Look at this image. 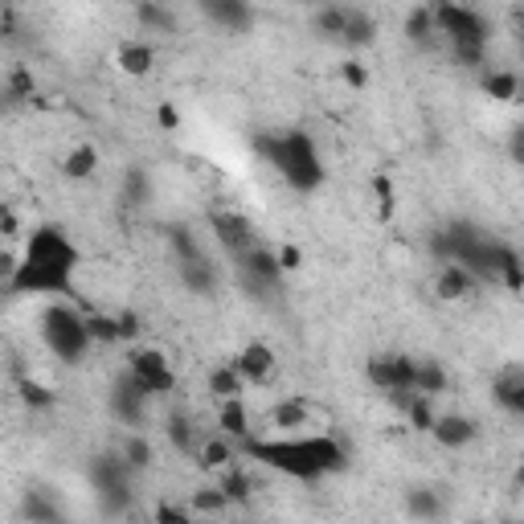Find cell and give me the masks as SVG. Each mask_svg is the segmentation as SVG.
<instances>
[{
  "label": "cell",
  "instance_id": "obj_14",
  "mask_svg": "<svg viewBox=\"0 0 524 524\" xmlns=\"http://www.w3.org/2000/svg\"><path fill=\"white\" fill-rule=\"evenodd\" d=\"M479 418H471V414H459V410H451V414H439L434 418V426L426 430L434 443H439L443 451H467L475 439H479Z\"/></svg>",
  "mask_w": 524,
  "mask_h": 524
},
{
  "label": "cell",
  "instance_id": "obj_12",
  "mask_svg": "<svg viewBox=\"0 0 524 524\" xmlns=\"http://www.w3.org/2000/svg\"><path fill=\"white\" fill-rule=\"evenodd\" d=\"M197 9L205 13L209 25H217L222 33H250L258 13H254V0H197Z\"/></svg>",
  "mask_w": 524,
  "mask_h": 524
},
{
  "label": "cell",
  "instance_id": "obj_5",
  "mask_svg": "<svg viewBox=\"0 0 524 524\" xmlns=\"http://www.w3.org/2000/svg\"><path fill=\"white\" fill-rule=\"evenodd\" d=\"M41 344L50 348V357L62 365H82L91 353V328H86V312L74 308V299H50L41 312Z\"/></svg>",
  "mask_w": 524,
  "mask_h": 524
},
{
  "label": "cell",
  "instance_id": "obj_21",
  "mask_svg": "<svg viewBox=\"0 0 524 524\" xmlns=\"http://www.w3.org/2000/svg\"><path fill=\"white\" fill-rule=\"evenodd\" d=\"M479 91H484L492 103H520V74L508 70V66H484L479 70Z\"/></svg>",
  "mask_w": 524,
  "mask_h": 524
},
{
  "label": "cell",
  "instance_id": "obj_38",
  "mask_svg": "<svg viewBox=\"0 0 524 524\" xmlns=\"http://www.w3.org/2000/svg\"><path fill=\"white\" fill-rule=\"evenodd\" d=\"M148 197H152V177L140 164H131L123 172V201L127 205H148Z\"/></svg>",
  "mask_w": 524,
  "mask_h": 524
},
{
  "label": "cell",
  "instance_id": "obj_42",
  "mask_svg": "<svg viewBox=\"0 0 524 524\" xmlns=\"http://www.w3.org/2000/svg\"><path fill=\"white\" fill-rule=\"evenodd\" d=\"M340 82L348 86V91H365V86H369V66H361L357 58H344L340 62Z\"/></svg>",
  "mask_w": 524,
  "mask_h": 524
},
{
  "label": "cell",
  "instance_id": "obj_23",
  "mask_svg": "<svg viewBox=\"0 0 524 524\" xmlns=\"http://www.w3.org/2000/svg\"><path fill=\"white\" fill-rule=\"evenodd\" d=\"M234 459H238V447L226 439V434H209V439H201L197 451H193V463H197V471H205V475H217L222 467H230Z\"/></svg>",
  "mask_w": 524,
  "mask_h": 524
},
{
  "label": "cell",
  "instance_id": "obj_41",
  "mask_svg": "<svg viewBox=\"0 0 524 524\" xmlns=\"http://www.w3.org/2000/svg\"><path fill=\"white\" fill-rule=\"evenodd\" d=\"M344 17H348V5H324V9L316 13V33L340 41V33H344Z\"/></svg>",
  "mask_w": 524,
  "mask_h": 524
},
{
  "label": "cell",
  "instance_id": "obj_28",
  "mask_svg": "<svg viewBox=\"0 0 524 524\" xmlns=\"http://www.w3.org/2000/svg\"><path fill=\"white\" fill-rule=\"evenodd\" d=\"M340 41H344L348 50H369L373 41H377V17H373V13H365V9H348Z\"/></svg>",
  "mask_w": 524,
  "mask_h": 524
},
{
  "label": "cell",
  "instance_id": "obj_46",
  "mask_svg": "<svg viewBox=\"0 0 524 524\" xmlns=\"http://www.w3.org/2000/svg\"><path fill=\"white\" fill-rule=\"evenodd\" d=\"M13 271H17V254L13 250H0V295H9Z\"/></svg>",
  "mask_w": 524,
  "mask_h": 524
},
{
  "label": "cell",
  "instance_id": "obj_43",
  "mask_svg": "<svg viewBox=\"0 0 524 524\" xmlns=\"http://www.w3.org/2000/svg\"><path fill=\"white\" fill-rule=\"evenodd\" d=\"M152 516H156V520H177V524L197 520V516H193V508H189V500H185V504H177V500H160Z\"/></svg>",
  "mask_w": 524,
  "mask_h": 524
},
{
  "label": "cell",
  "instance_id": "obj_6",
  "mask_svg": "<svg viewBox=\"0 0 524 524\" xmlns=\"http://www.w3.org/2000/svg\"><path fill=\"white\" fill-rule=\"evenodd\" d=\"M230 262H234V279H238V287H242L250 299H271V295L283 291V279H287V275H283L279 258H275V246L254 242L250 250L234 254Z\"/></svg>",
  "mask_w": 524,
  "mask_h": 524
},
{
  "label": "cell",
  "instance_id": "obj_40",
  "mask_svg": "<svg viewBox=\"0 0 524 524\" xmlns=\"http://www.w3.org/2000/svg\"><path fill=\"white\" fill-rule=\"evenodd\" d=\"M86 328H91V340H95V344H119V316L86 312Z\"/></svg>",
  "mask_w": 524,
  "mask_h": 524
},
{
  "label": "cell",
  "instance_id": "obj_31",
  "mask_svg": "<svg viewBox=\"0 0 524 524\" xmlns=\"http://www.w3.org/2000/svg\"><path fill=\"white\" fill-rule=\"evenodd\" d=\"M0 95L9 99V107L33 103V99H37V78H33V70H29V66H13V70L5 74V82H0Z\"/></svg>",
  "mask_w": 524,
  "mask_h": 524
},
{
  "label": "cell",
  "instance_id": "obj_16",
  "mask_svg": "<svg viewBox=\"0 0 524 524\" xmlns=\"http://www.w3.org/2000/svg\"><path fill=\"white\" fill-rule=\"evenodd\" d=\"M492 402L508 418H524V365L520 361H508L492 373Z\"/></svg>",
  "mask_w": 524,
  "mask_h": 524
},
{
  "label": "cell",
  "instance_id": "obj_26",
  "mask_svg": "<svg viewBox=\"0 0 524 524\" xmlns=\"http://www.w3.org/2000/svg\"><path fill=\"white\" fill-rule=\"evenodd\" d=\"M205 393L213 402H226V398H238V393H246V381L242 373L234 369V361H217L209 373H205Z\"/></svg>",
  "mask_w": 524,
  "mask_h": 524
},
{
  "label": "cell",
  "instance_id": "obj_17",
  "mask_svg": "<svg viewBox=\"0 0 524 524\" xmlns=\"http://www.w3.org/2000/svg\"><path fill=\"white\" fill-rule=\"evenodd\" d=\"M479 283L467 267H459V262H439V271H434V295H439L443 303H467L471 295H479Z\"/></svg>",
  "mask_w": 524,
  "mask_h": 524
},
{
  "label": "cell",
  "instance_id": "obj_25",
  "mask_svg": "<svg viewBox=\"0 0 524 524\" xmlns=\"http://www.w3.org/2000/svg\"><path fill=\"white\" fill-rule=\"evenodd\" d=\"M451 389V373L439 357H414V393H430V398H443Z\"/></svg>",
  "mask_w": 524,
  "mask_h": 524
},
{
  "label": "cell",
  "instance_id": "obj_37",
  "mask_svg": "<svg viewBox=\"0 0 524 524\" xmlns=\"http://www.w3.org/2000/svg\"><path fill=\"white\" fill-rule=\"evenodd\" d=\"M402 418H406L410 430L426 434V430L434 426V418H439V410H434V398H430V393H414V398L406 402V410H402Z\"/></svg>",
  "mask_w": 524,
  "mask_h": 524
},
{
  "label": "cell",
  "instance_id": "obj_33",
  "mask_svg": "<svg viewBox=\"0 0 524 524\" xmlns=\"http://www.w3.org/2000/svg\"><path fill=\"white\" fill-rule=\"evenodd\" d=\"M402 33H406L410 46H418V50H422V46H430V41L439 37V33H434V9H430V5H414V9L406 13Z\"/></svg>",
  "mask_w": 524,
  "mask_h": 524
},
{
  "label": "cell",
  "instance_id": "obj_50",
  "mask_svg": "<svg viewBox=\"0 0 524 524\" xmlns=\"http://www.w3.org/2000/svg\"><path fill=\"white\" fill-rule=\"evenodd\" d=\"M5 111H13V107H9V99H5V95H0V115H5Z\"/></svg>",
  "mask_w": 524,
  "mask_h": 524
},
{
  "label": "cell",
  "instance_id": "obj_7",
  "mask_svg": "<svg viewBox=\"0 0 524 524\" xmlns=\"http://www.w3.org/2000/svg\"><path fill=\"white\" fill-rule=\"evenodd\" d=\"M131 484H136V471H131V463L119 451H99L91 459V488L99 492V500L111 516L131 508V496H136Z\"/></svg>",
  "mask_w": 524,
  "mask_h": 524
},
{
  "label": "cell",
  "instance_id": "obj_34",
  "mask_svg": "<svg viewBox=\"0 0 524 524\" xmlns=\"http://www.w3.org/2000/svg\"><path fill=\"white\" fill-rule=\"evenodd\" d=\"M17 398H21V406H29V410H54L58 406V389H50L46 381H37V377H17Z\"/></svg>",
  "mask_w": 524,
  "mask_h": 524
},
{
  "label": "cell",
  "instance_id": "obj_47",
  "mask_svg": "<svg viewBox=\"0 0 524 524\" xmlns=\"http://www.w3.org/2000/svg\"><path fill=\"white\" fill-rule=\"evenodd\" d=\"M156 123H160L164 131H181V111H177V103H160V107H156Z\"/></svg>",
  "mask_w": 524,
  "mask_h": 524
},
{
  "label": "cell",
  "instance_id": "obj_3",
  "mask_svg": "<svg viewBox=\"0 0 524 524\" xmlns=\"http://www.w3.org/2000/svg\"><path fill=\"white\" fill-rule=\"evenodd\" d=\"M254 152L262 156L275 177L299 193V197H312L324 189L328 181V164H324V152L316 144L312 131L303 127H287V131H258L254 136Z\"/></svg>",
  "mask_w": 524,
  "mask_h": 524
},
{
  "label": "cell",
  "instance_id": "obj_24",
  "mask_svg": "<svg viewBox=\"0 0 524 524\" xmlns=\"http://www.w3.org/2000/svg\"><path fill=\"white\" fill-rule=\"evenodd\" d=\"M99 164H103V152H99L95 144H74V148L62 156V177L74 181V185H82V181L95 177Z\"/></svg>",
  "mask_w": 524,
  "mask_h": 524
},
{
  "label": "cell",
  "instance_id": "obj_1",
  "mask_svg": "<svg viewBox=\"0 0 524 524\" xmlns=\"http://www.w3.org/2000/svg\"><path fill=\"white\" fill-rule=\"evenodd\" d=\"M78 271H82V246L58 222H37L21 250L17 271L9 283L13 299H78Z\"/></svg>",
  "mask_w": 524,
  "mask_h": 524
},
{
  "label": "cell",
  "instance_id": "obj_8",
  "mask_svg": "<svg viewBox=\"0 0 524 524\" xmlns=\"http://www.w3.org/2000/svg\"><path fill=\"white\" fill-rule=\"evenodd\" d=\"M127 373L148 393V398H172L177 385H181L168 353H164V348H156V344H131L127 348Z\"/></svg>",
  "mask_w": 524,
  "mask_h": 524
},
{
  "label": "cell",
  "instance_id": "obj_35",
  "mask_svg": "<svg viewBox=\"0 0 524 524\" xmlns=\"http://www.w3.org/2000/svg\"><path fill=\"white\" fill-rule=\"evenodd\" d=\"M189 508H193L197 520H201V516H226V512H230V500H226V492L217 488V484H201V488L189 492Z\"/></svg>",
  "mask_w": 524,
  "mask_h": 524
},
{
  "label": "cell",
  "instance_id": "obj_29",
  "mask_svg": "<svg viewBox=\"0 0 524 524\" xmlns=\"http://www.w3.org/2000/svg\"><path fill=\"white\" fill-rule=\"evenodd\" d=\"M217 488H222L226 492V500H230V508L234 504H250L254 500V475L234 459L230 467H222V471H217Z\"/></svg>",
  "mask_w": 524,
  "mask_h": 524
},
{
  "label": "cell",
  "instance_id": "obj_9",
  "mask_svg": "<svg viewBox=\"0 0 524 524\" xmlns=\"http://www.w3.org/2000/svg\"><path fill=\"white\" fill-rule=\"evenodd\" d=\"M209 234H213V242L222 246L230 258L242 254V250H250L254 242H262L258 230H254V222H250L246 213H238V209H209Z\"/></svg>",
  "mask_w": 524,
  "mask_h": 524
},
{
  "label": "cell",
  "instance_id": "obj_30",
  "mask_svg": "<svg viewBox=\"0 0 524 524\" xmlns=\"http://www.w3.org/2000/svg\"><path fill=\"white\" fill-rule=\"evenodd\" d=\"M406 516H414V520H443L447 516V500H443V492L439 488H410L406 492Z\"/></svg>",
  "mask_w": 524,
  "mask_h": 524
},
{
  "label": "cell",
  "instance_id": "obj_48",
  "mask_svg": "<svg viewBox=\"0 0 524 524\" xmlns=\"http://www.w3.org/2000/svg\"><path fill=\"white\" fill-rule=\"evenodd\" d=\"M13 37H17V13L0 9V41H13Z\"/></svg>",
  "mask_w": 524,
  "mask_h": 524
},
{
  "label": "cell",
  "instance_id": "obj_13",
  "mask_svg": "<svg viewBox=\"0 0 524 524\" xmlns=\"http://www.w3.org/2000/svg\"><path fill=\"white\" fill-rule=\"evenodd\" d=\"M230 361H234V369L242 373L246 385H267L275 377V369H279V353L267 340H246Z\"/></svg>",
  "mask_w": 524,
  "mask_h": 524
},
{
  "label": "cell",
  "instance_id": "obj_22",
  "mask_svg": "<svg viewBox=\"0 0 524 524\" xmlns=\"http://www.w3.org/2000/svg\"><path fill=\"white\" fill-rule=\"evenodd\" d=\"M115 66L127 78H148L156 70V46H152V41H140V37L123 41V46L115 50Z\"/></svg>",
  "mask_w": 524,
  "mask_h": 524
},
{
  "label": "cell",
  "instance_id": "obj_4",
  "mask_svg": "<svg viewBox=\"0 0 524 524\" xmlns=\"http://www.w3.org/2000/svg\"><path fill=\"white\" fill-rule=\"evenodd\" d=\"M434 9V33L447 37L451 58L467 70H484L488 66V46H492V21L463 5V0H430Z\"/></svg>",
  "mask_w": 524,
  "mask_h": 524
},
{
  "label": "cell",
  "instance_id": "obj_18",
  "mask_svg": "<svg viewBox=\"0 0 524 524\" xmlns=\"http://www.w3.org/2000/svg\"><path fill=\"white\" fill-rule=\"evenodd\" d=\"M217 434H226L234 447L258 434V430H254V414H250V406H246V393L217 402Z\"/></svg>",
  "mask_w": 524,
  "mask_h": 524
},
{
  "label": "cell",
  "instance_id": "obj_32",
  "mask_svg": "<svg viewBox=\"0 0 524 524\" xmlns=\"http://www.w3.org/2000/svg\"><path fill=\"white\" fill-rule=\"evenodd\" d=\"M119 455L131 463V471H152V463H156V447H152V439L144 430H131L127 439H123V447H119Z\"/></svg>",
  "mask_w": 524,
  "mask_h": 524
},
{
  "label": "cell",
  "instance_id": "obj_20",
  "mask_svg": "<svg viewBox=\"0 0 524 524\" xmlns=\"http://www.w3.org/2000/svg\"><path fill=\"white\" fill-rule=\"evenodd\" d=\"M164 439H168V447L177 451V455L193 459V451H197V443H201L197 418H193L189 410H168V414H164Z\"/></svg>",
  "mask_w": 524,
  "mask_h": 524
},
{
  "label": "cell",
  "instance_id": "obj_45",
  "mask_svg": "<svg viewBox=\"0 0 524 524\" xmlns=\"http://www.w3.org/2000/svg\"><path fill=\"white\" fill-rule=\"evenodd\" d=\"M144 332V320L136 312H119V344H136Z\"/></svg>",
  "mask_w": 524,
  "mask_h": 524
},
{
  "label": "cell",
  "instance_id": "obj_10",
  "mask_svg": "<svg viewBox=\"0 0 524 524\" xmlns=\"http://www.w3.org/2000/svg\"><path fill=\"white\" fill-rule=\"evenodd\" d=\"M365 381L381 398L393 389H414V357L410 353H373L365 361Z\"/></svg>",
  "mask_w": 524,
  "mask_h": 524
},
{
  "label": "cell",
  "instance_id": "obj_49",
  "mask_svg": "<svg viewBox=\"0 0 524 524\" xmlns=\"http://www.w3.org/2000/svg\"><path fill=\"white\" fill-rule=\"evenodd\" d=\"M0 234H21V222L9 205H0Z\"/></svg>",
  "mask_w": 524,
  "mask_h": 524
},
{
  "label": "cell",
  "instance_id": "obj_27",
  "mask_svg": "<svg viewBox=\"0 0 524 524\" xmlns=\"http://www.w3.org/2000/svg\"><path fill=\"white\" fill-rule=\"evenodd\" d=\"M136 25L144 33H164V37H172V33L181 29L177 13H172L164 0H136Z\"/></svg>",
  "mask_w": 524,
  "mask_h": 524
},
{
  "label": "cell",
  "instance_id": "obj_2",
  "mask_svg": "<svg viewBox=\"0 0 524 524\" xmlns=\"http://www.w3.org/2000/svg\"><path fill=\"white\" fill-rule=\"evenodd\" d=\"M238 451L275 475L295 479V484H320V479L340 475L348 467V447L336 434H312V430L271 434V439L254 434V439L238 443Z\"/></svg>",
  "mask_w": 524,
  "mask_h": 524
},
{
  "label": "cell",
  "instance_id": "obj_15",
  "mask_svg": "<svg viewBox=\"0 0 524 524\" xmlns=\"http://www.w3.org/2000/svg\"><path fill=\"white\" fill-rule=\"evenodd\" d=\"M177 279L185 283L189 295H217V287H222V267L201 250V254H189V258H177Z\"/></svg>",
  "mask_w": 524,
  "mask_h": 524
},
{
  "label": "cell",
  "instance_id": "obj_39",
  "mask_svg": "<svg viewBox=\"0 0 524 524\" xmlns=\"http://www.w3.org/2000/svg\"><path fill=\"white\" fill-rule=\"evenodd\" d=\"M373 197H377V217L389 222L393 209H398V185H393L389 172H373Z\"/></svg>",
  "mask_w": 524,
  "mask_h": 524
},
{
  "label": "cell",
  "instance_id": "obj_19",
  "mask_svg": "<svg viewBox=\"0 0 524 524\" xmlns=\"http://www.w3.org/2000/svg\"><path fill=\"white\" fill-rule=\"evenodd\" d=\"M271 426L275 434H291V430H308L312 426V402L303 398V393H287V398H279L271 406Z\"/></svg>",
  "mask_w": 524,
  "mask_h": 524
},
{
  "label": "cell",
  "instance_id": "obj_44",
  "mask_svg": "<svg viewBox=\"0 0 524 524\" xmlns=\"http://www.w3.org/2000/svg\"><path fill=\"white\" fill-rule=\"evenodd\" d=\"M275 258H279L283 275H295V271L303 267V250H299L295 242H283V246H275Z\"/></svg>",
  "mask_w": 524,
  "mask_h": 524
},
{
  "label": "cell",
  "instance_id": "obj_11",
  "mask_svg": "<svg viewBox=\"0 0 524 524\" xmlns=\"http://www.w3.org/2000/svg\"><path fill=\"white\" fill-rule=\"evenodd\" d=\"M107 406H111V414L123 422V426H131V430H140L144 422H148V406H152V398L148 393L131 381V373L123 369L115 381H111V393H107Z\"/></svg>",
  "mask_w": 524,
  "mask_h": 524
},
{
  "label": "cell",
  "instance_id": "obj_36",
  "mask_svg": "<svg viewBox=\"0 0 524 524\" xmlns=\"http://www.w3.org/2000/svg\"><path fill=\"white\" fill-rule=\"evenodd\" d=\"M21 516L33 520V524H58V520H62V508L50 500V492L33 488V492H25V500H21Z\"/></svg>",
  "mask_w": 524,
  "mask_h": 524
}]
</instances>
